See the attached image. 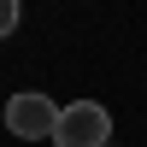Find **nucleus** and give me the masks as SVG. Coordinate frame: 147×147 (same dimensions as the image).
I'll use <instances>...</instances> for the list:
<instances>
[{
	"mask_svg": "<svg viewBox=\"0 0 147 147\" xmlns=\"http://www.w3.org/2000/svg\"><path fill=\"white\" fill-rule=\"evenodd\" d=\"M53 147H112V118H106L100 100H71L59 112Z\"/></svg>",
	"mask_w": 147,
	"mask_h": 147,
	"instance_id": "obj_1",
	"label": "nucleus"
},
{
	"mask_svg": "<svg viewBox=\"0 0 147 147\" xmlns=\"http://www.w3.org/2000/svg\"><path fill=\"white\" fill-rule=\"evenodd\" d=\"M59 112H65V106H53L47 94H12L6 100V129L18 141H53Z\"/></svg>",
	"mask_w": 147,
	"mask_h": 147,
	"instance_id": "obj_2",
	"label": "nucleus"
},
{
	"mask_svg": "<svg viewBox=\"0 0 147 147\" xmlns=\"http://www.w3.org/2000/svg\"><path fill=\"white\" fill-rule=\"evenodd\" d=\"M18 24H24V0H0V41H6Z\"/></svg>",
	"mask_w": 147,
	"mask_h": 147,
	"instance_id": "obj_3",
	"label": "nucleus"
}]
</instances>
